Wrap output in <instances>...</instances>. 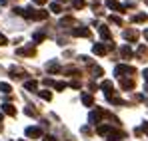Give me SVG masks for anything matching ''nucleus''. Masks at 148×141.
<instances>
[{"label":"nucleus","mask_w":148,"mask_h":141,"mask_svg":"<svg viewBox=\"0 0 148 141\" xmlns=\"http://www.w3.org/2000/svg\"><path fill=\"white\" fill-rule=\"evenodd\" d=\"M52 10H54V12H60V10H62V8H60V6H58V4H52Z\"/></svg>","instance_id":"nucleus-19"},{"label":"nucleus","mask_w":148,"mask_h":141,"mask_svg":"<svg viewBox=\"0 0 148 141\" xmlns=\"http://www.w3.org/2000/svg\"><path fill=\"white\" fill-rule=\"evenodd\" d=\"M0 121H2V113H0Z\"/></svg>","instance_id":"nucleus-25"},{"label":"nucleus","mask_w":148,"mask_h":141,"mask_svg":"<svg viewBox=\"0 0 148 141\" xmlns=\"http://www.w3.org/2000/svg\"><path fill=\"white\" fill-rule=\"evenodd\" d=\"M82 101H84V105H92V97H90V95H84Z\"/></svg>","instance_id":"nucleus-12"},{"label":"nucleus","mask_w":148,"mask_h":141,"mask_svg":"<svg viewBox=\"0 0 148 141\" xmlns=\"http://www.w3.org/2000/svg\"><path fill=\"white\" fill-rule=\"evenodd\" d=\"M102 88H104V90H112V82H104Z\"/></svg>","instance_id":"nucleus-14"},{"label":"nucleus","mask_w":148,"mask_h":141,"mask_svg":"<svg viewBox=\"0 0 148 141\" xmlns=\"http://www.w3.org/2000/svg\"><path fill=\"white\" fill-rule=\"evenodd\" d=\"M92 74H94V76H102V70H100V68H92Z\"/></svg>","instance_id":"nucleus-16"},{"label":"nucleus","mask_w":148,"mask_h":141,"mask_svg":"<svg viewBox=\"0 0 148 141\" xmlns=\"http://www.w3.org/2000/svg\"><path fill=\"white\" fill-rule=\"evenodd\" d=\"M40 133H42V131H40L38 127H28V129H26V135H28V137H40Z\"/></svg>","instance_id":"nucleus-1"},{"label":"nucleus","mask_w":148,"mask_h":141,"mask_svg":"<svg viewBox=\"0 0 148 141\" xmlns=\"http://www.w3.org/2000/svg\"><path fill=\"white\" fill-rule=\"evenodd\" d=\"M64 88H66V84H62V82L56 84V90H64Z\"/></svg>","instance_id":"nucleus-18"},{"label":"nucleus","mask_w":148,"mask_h":141,"mask_svg":"<svg viewBox=\"0 0 148 141\" xmlns=\"http://www.w3.org/2000/svg\"><path fill=\"white\" fill-rule=\"evenodd\" d=\"M100 36H102V38H110V32H108L106 26H100Z\"/></svg>","instance_id":"nucleus-7"},{"label":"nucleus","mask_w":148,"mask_h":141,"mask_svg":"<svg viewBox=\"0 0 148 141\" xmlns=\"http://www.w3.org/2000/svg\"><path fill=\"white\" fill-rule=\"evenodd\" d=\"M58 70H60V68H58V64H56V62H50V64H48V72H52V74H56Z\"/></svg>","instance_id":"nucleus-8"},{"label":"nucleus","mask_w":148,"mask_h":141,"mask_svg":"<svg viewBox=\"0 0 148 141\" xmlns=\"http://www.w3.org/2000/svg\"><path fill=\"white\" fill-rule=\"evenodd\" d=\"M40 95H42L44 99H50V97H52V94H50V92H42V94H40Z\"/></svg>","instance_id":"nucleus-17"},{"label":"nucleus","mask_w":148,"mask_h":141,"mask_svg":"<svg viewBox=\"0 0 148 141\" xmlns=\"http://www.w3.org/2000/svg\"><path fill=\"white\" fill-rule=\"evenodd\" d=\"M64 2H66V0H64Z\"/></svg>","instance_id":"nucleus-26"},{"label":"nucleus","mask_w":148,"mask_h":141,"mask_svg":"<svg viewBox=\"0 0 148 141\" xmlns=\"http://www.w3.org/2000/svg\"><path fill=\"white\" fill-rule=\"evenodd\" d=\"M24 88H26V90H32V92H34V90H36V82H34V80H32V82H26Z\"/></svg>","instance_id":"nucleus-9"},{"label":"nucleus","mask_w":148,"mask_h":141,"mask_svg":"<svg viewBox=\"0 0 148 141\" xmlns=\"http://www.w3.org/2000/svg\"><path fill=\"white\" fill-rule=\"evenodd\" d=\"M146 2H148V0H146Z\"/></svg>","instance_id":"nucleus-27"},{"label":"nucleus","mask_w":148,"mask_h":141,"mask_svg":"<svg viewBox=\"0 0 148 141\" xmlns=\"http://www.w3.org/2000/svg\"><path fill=\"white\" fill-rule=\"evenodd\" d=\"M74 6H76V8H82V6H84V0H74Z\"/></svg>","instance_id":"nucleus-15"},{"label":"nucleus","mask_w":148,"mask_h":141,"mask_svg":"<svg viewBox=\"0 0 148 141\" xmlns=\"http://www.w3.org/2000/svg\"><path fill=\"white\" fill-rule=\"evenodd\" d=\"M2 107H4V111H6L8 115H16V109H14L12 105H8V103H6V105H2Z\"/></svg>","instance_id":"nucleus-6"},{"label":"nucleus","mask_w":148,"mask_h":141,"mask_svg":"<svg viewBox=\"0 0 148 141\" xmlns=\"http://www.w3.org/2000/svg\"><path fill=\"white\" fill-rule=\"evenodd\" d=\"M44 141H54V137H46V139H44Z\"/></svg>","instance_id":"nucleus-23"},{"label":"nucleus","mask_w":148,"mask_h":141,"mask_svg":"<svg viewBox=\"0 0 148 141\" xmlns=\"http://www.w3.org/2000/svg\"><path fill=\"white\" fill-rule=\"evenodd\" d=\"M74 36H84V38H88V36H90V30H86V28H76V30H74Z\"/></svg>","instance_id":"nucleus-2"},{"label":"nucleus","mask_w":148,"mask_h":141,"mask_svg":"<svg viewBox=\"0 0 148 141\" xmlns=\"http://www.w3.org/2000/svg\"><path fill=\"white\" fill-rule=\"evenodd\" d=\"M130 54H132V52H130V48H128V46L122 48V56H124V58H130Z\"/></svg>","instance_id":"nucleus-13"},{"label":"nucleus","mask_w":148,"mask_h":141,"mask_svg":"<svg viewBox=\"0 0 148 141\" xmlns=\"http://www.w3.org/2000/svg\"><path fill=\"white\" fill-rule=\"evenodd\" d=\"M144 38H146V40H148V30H146V32H144Z\"/></svg>","instance_id":"nucleus-24"},{"label":"nucleus","mask_w":148,"mask_h":141,"mask_svg":"<svg viewBox=\"0 0 148 141\" xmlns=\"http://www.w3.org/2000/svg\"><path fill=\"white\" fill-rule=\"evenodd\" d=\"M136 36H138V34H136L134 30H130V32H124V38H126V40H130V42H134V40H136Z\"/></svg>","instance_id":"nucleus-4"},{"label":"nucleus","mask_w":148,"mask_h":141,"mask_svg":"<svg viewBox=\"0 0 148 141\" xmlns=\"http://www.w3.org/2000/svg\"><path fill=\"white\" fill-rule=\"evenodd\" d=\"M106 52H108V48L102 46V44H96V46H94V54H98V56H104Z\"/></svg>","instance_id":"nucleus-3"},{"label":"nucleus","mask_w":148,"mask_h":141,"mask_svg":"<svg viewBox=\"0 0 148 141\" xmlns=\"http://www.w3.org/2000/svg\"><path fill=\"white\" fill-rule=\"evenodd\" d=\"M134 22H146V14H138V16H134Z\"/></svg>","instance_id":"nucleus-10"},{"label":"nucleus","mask_w":148,"mask_h":141,"mask_svg":"<svg viewBox=\"0 0 148 141\" xmlns=\"http://www.w3.org/2000/svg\"><path fill=\"white\" fill-rule=\"evenodd\" d=\"M134 88V82L132 80H124L122 82V90H132Z\"/></svg>","instance_id":"nucleus-5"},{"label":"nucleus","mask_w":148,"mask_h":141,"mask_svg":"<svg viewBox=\"0 0 148 141\" xmlns=\"http://www.w3.org/2000/svg\"><path fill=\"white\" fill-rule=\"evenodd\" d=\"M0 90H2V92H4V94H10V92H12V90H10V86H8V84H0Z\"/></svg>","instance_id":"nucleus-11"},{"label":"nucleus","mask_w":148,"mask_h":141,"mask_svg":"<svg viewBox=\"0 0 148 141\" xmlns=\"http://www.w3.org/2000/svg\"><path fill=\"white\" fill-rule=\"evenodd\" d=\"M144 80L148 82V70H144Z\"/></svg>","instance_id":"nucleus-22"},{"label":"nucleus","mask_w":148,"mask_h":141,"mask_svg":"<svg viewBox=\"0 0 148 141\" xmlns=\"http://www.w3.org/2000/svg\"><path fill=\"white\" fill-rule=\"evenodd\" d=\"M32 2H36V4H44L46 0H32Z\"/></svg>","instance_id":"nucleus-21"},{"label":"nucleus","mask_w":148,"mask_h":141,"mask_svg":"<svg viewBox=\"0 0 148 141\" xmlns=\"http://www.w3.org/2000/svg\"><path fill=\"white\" fill-rule=\"evenodd\" d=\"M4 44H6V38H4V36L0 34V46H4Z\"/></svg>","instance_id":"nucleus-20"}]
</instances>
